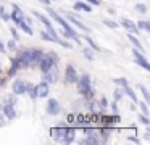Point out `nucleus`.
Here are the masks:
<instances>
[{
    "mask_svg": "<svg viewBox=\"0 0 150 145\" xmlns=\"http://www.w3.org/2000/svg\"><path fill=\"white\" fill-rule=\"evenodd\" d=\"M78 90L79 93H82V95L86 97H92V89H91V76H89L87 73H84L81 77H78Z\"/></svg>",
    "mask_w": 150,
    "mask_h": 145,
    "instance_id": "nucleus-1",
    "label": "nucleus"
},
{
    "mask_svg": "<svg viewBox=\"0 0 150 145\" xmlns=\"http://www.w3.org/2000/svg\"><path fill=\"white\" fill-rule=\"evenodd\" d=\"M60 111H62V106H60V102L55 98H50L49 102H47V113L52 116H57L60 115Z\"/></svg>",
    "mask_w": 150,
    "mask_h": 145,
    "instance_id": "nucleus-2",
    "label": "nucleus"
},
{
    "mask_svg": "<svg viewBox=\"0 0 150 145\" xmlns=\"http://www.w3.org/2000/svg\"><path fill=\"white\" fill-rule=\"evenodd\" d=\"M34 16H37V18H39L40 21L44 23V24H45V28H47V32H49L50 35H53V37H58V35H57V31L52 28V24H50V19L47 18V16H44L42 13H39V11H34Z\"/></svg>",
    "mask_w": 150,
    "mask_h": 145,
    "instance_id": "nucleus-3",
    "label": "nucleus"
},
{
    "mask_svg": "<svg viewBox=\"0 0 150 145\" xmlns=\"http://www.w3.org/2000/svg\"><path fill=\"white\" fill-rule=\"evenodd\" d=\"M132 55H134V60H136V63L139 64V66H142L144 69H147V71H150V64H149V61H147V58L144 57L140 52H137L136 48L132 50Z\"/></svg>",
    "mask_w": 150,
    "mask_h": 145,
    "instance_id": "nucleus-4",
    "label": "nucleus"
},
{
    "mask_svg": "<svg viewBox=\"0 0 150 145\" xmlns=\"http://www.w3.org/2000/svg\"><path fill=\"white\" fill-rule=\"evenodd\" d=\"M57 76H58V73H57V64H52V66L49 68V69L44 73V81H45L47 84L50 82H55L57 81Z\"/></svg>",
    "mask_w": 150,
    "mask_h": 145,
    "instance_id": "nucleus-5",
    "label": "nucleus"
},
{
    "mask_svg": "<svg viewBox=\"0 0 150 145\" xmlns=\"http://www.w3.org/2000/svg\"><path fill=\"white\" fill-rule=\"evenodd\" d=\"M78 81V73H76V69L71 66V64H68L66 66V71H65V82L66 84H73Z\"/></svg>",
    "mask_w": 150,
    "mask_h": 145,
    "instance_id": "nucleus-6",
    "label": "nucleus"
},
{
    "mask_svg": "<svg viewBox=\"0 0 150 145\" xmlns=\"http://www.w3.org/2000/svg\"><path fill=\"white\" fill-rule=\"evenodd\" d=\"M11 89H13L15 95H24V93H26V82L18 79L13 82V87H11Z\"/></svg>",
    "mask_w": 150,
    "mask_h": 145,
    "instance_id": "nucleus-7",
    "label": "nucleus"
},
{
    "mask_svg": "<svg viewBox=\"0 0 150 145\" xmlns=\"http://www.w3.org/2000/svg\"><path fill=\"white\" fill-rule=\"evenodd\" d=\"M47 95H49V84L44 81V82H40V84L36 86V97H42V98H45Z\"/></svg>",
    "mask_w": 150,
    "mask_h": 145,
    "instance_id": "nucleus-8",
    "label": "nucleus"
},
{
    "mask_svg": "<svg viewBox=\"0 0 150 145\" xmlns=\"http://www.w3.org/2000/svg\"><path fill=\"white\" fill-rule=\"evenodd\" d=\"M121 26H123V28L126 29L127 32H131V34H136V32H139L137 26L134 24L131 19H127V18H123V19H121Z\"/></svg>",
    "mask_w": 150,
    "mask_h": 145,
    "instance_id": "nucleus-9",
    "label": "nucleus"
},
{
    "mask_svg": "<svg viewBox=\"0 0 150 145\" xmlns=\"http://www.w3.org/2000/svg\"><path fill=\"white\" fill-rule=\"evenodd\" d=\"M4 116L8 119H15L16 118V110H15L13 103H7V105L4 106Z\"/></svg>",
    "mask_w": 150,
    "mask_h": 145,
    "instance_id": "nucleus-10",
    "label": "nucleus"
},
{
    "mask_svg": "<svg viewBox=\"0 0 150 145\" xmlns=\"http://www.w3.org/2000/svg\"><path fill=\"white\" fill-rule=\"evenodd\" d=\"M66 131H68L66 127H52L50 129V134H52V137L55 139V140H60V139H63V135L66 134Z\"/></svg>",
    "mask_w": 150,
    "mask_h": 145,
    "instance_id": "nucleus-11",
    "label": "nucleus"
},
{
    "mask_svg": "<svg viewBox=\"0 0 150 145\" xmlns=\"http://www.w3.org/2000/svg\"><path fill=\"white\" fill-rule=\"evenodd\" d=\"M29 52V60H31V64L33 63H39L40 58L44 57V53L40 50H28Z\"/></svg>",
    "mask_w": 150,
    "mask_h": 145,
    "instance_id": "nucleus-12",
    "label": "nucleus"
},
{
    "mask_svg": "<svg viewBox=\"0 0 150 145\" xmlns=\"http://www.w3.org/2000/svg\"><path fill=\"white\" fill-rule=\"evenodd\" d=\"M10 19H13L15 23H18V21H21V19H24V15H23V11H21L18 6H15L13 8V13L10 15Z\"/></svg>",
    "mask_w": 150,
    "mask_h": 145,
    "instance_id": "nucleus-13",
    "label": "nucleus"
},
{
    "mask_svg": "<svg viewBox=\"0 0 150 145\" xmlns=\"http://www.w3.org/2000/svg\"><path fill=\"white\" fill-rule=\"evenodd\" d=\"M68 19H69V23H73V24H74V26H78L79 29H82V31H86V32H89V31H91V29H89L87 26H84L81 21H78V19H76V16L69 15V16H68Z\"/></svg>",
    "mask_w": 150,
    "mask_h": 145,
    "instance_id": "nucleus-14",
    "label": "nucleus"
},
{
    "mask_svg": "<svg viewBox=\"0 0 150 145\" xmlns=\"http://www.w3.org/2000/svg\"><path fill=\"white\" fill-rule=\"evenodd\" d=\"M16 24H18V28H20L21 31H24V32H26V34L33 35V29H31V26L28 24V23H24L23 19H21V21H18V23H16Z\"/></svg>",
    "mask_w": 150,
    "mask_h": 145,
    "instance_id": "nucleus-15",
    "label": "nucleus"
},
{
    "mask_svg": "<svg viewBox=\"0 0 150 145\" xmlns=\"http://www.w3.org/2000/svg\"><path fill=\"white\" fill-rule=\"evenodd\" d=\"M74 129H68V131H66V134L63 135V140L66 142V144H71L73 140H74Z\"/></svg>",
    "mask_w": 150,
    "mask_h": 145,
    "instance_id": "nucleus-16",
    "label": "nucleus"
},
{
    "mask_svg": "<svg viewBox=\"0 0 150 145\" xmlns=\"http://www.w3.org/2000/svg\"><path fill=\"white\" fill-rule=\"evenodd\" d=\"M81 144H86V145H97V144H98V139L95 137V135H89V137L82 139Z\"/></svg>",
    "mask_w": 150,
    "mask_h": 145,
    "instance_id": "nucleus-17",
    "label": "nucleus"
},
{
    "mask_svg": "<svg viewBox=\"0 0 150 145\" xmlns=\"http://www.w3.org/2000/svg\"><path fill=\"white\" fill-rule=\"evenodd\" d=\"M73 6H74V10H82V11H86V13H89V11H91V6H89V5H86L84 2H76Z\"/></svg>",
    "mask_w": 150,
    "mask_h": 145,
    "instance_id": "nucleus-18",
    "label": "nucleus"
},
{
    "mask_svg": "<svg viewBox=\"0 0 150 145\" xmlns=\"http://www.w3.org/2000/svg\"><path fill=\"white\" fill-rule=\"evenodd\" d=\"M123 89H124V92H126L127 95L131 97V100H132V102H137V95H136V93H134V90L131 89V87L127 86V84H126V86H123Z\"/></svg>",
    "mask_w": 150,
    "mask_h": 145,
    "instance_id": "nucleus-19",
    "label": "nucleus"
},
{
    "mask_svg": "<svg viewBox=\"0 0 150 145\" xmlns=\"http://www.w3.org/2000/svg\"><path fill=\"white\" fill-rule=\"evenodd\" d=\"M136 26H137V29H140V31H150V24H149V21H139Z\"/></svg>",
    "mask_w": 150,
    "mask_h": 145,
    "instance_id": "nucleus-20",
    "label": "nucleus"
},
{
    "mask_svg": "<svg viewBox=\"0 0 150 145\" xmlns=\"http://www.w3.org/2000/svg\"><path fill=\"white\" fill-rule=\"evenodd\" d=\"M26 93H29V97H31V98H34V97H36V87L26 82Z\"/></svg>",
    "mask_w": 150,
    "mask_h": 145,
    "instance_id": "nucleus-21",
    "label": "nucleus"
},
{
    "mask_svg": "<svg viewBox=\"0 0 150 145\" xmlns=\"http://www.w3.org/2000/svg\"><path fill=\"white\" fill-rule=\"evenodd\" d=\"M136 11L137 13H142V15H144V13H147V5H145V3H137V5H136Z\"/></svg>",
    "mask_w": 150,
    "mask_h": 145,
    "instance_id": "nucleus-22",
    "label": "nucleus"
},
{
    "mask_svg": "<svg viewBox=\"0 0 150 145\" xmlns=\"http://www.w3.org/2000/svg\"><path fill=\"white\" fill-rule=\"evenodd\" d=\"M140 90H142V95H144V100H145V103H149V102H150V93H149V90H147L144 86H140Z\"/></svg>",
    "mask_w": 150,
    "mask_h": 145,
    "instance_id": "nucleus-23",
    "label": "nucleus"
},
{
    "mask_svg": "<svg viewBox=\"0 0 150 145\" xmlns=\"http://www.w3.org/2000/svg\"><path fill=\"white\" fill-rule=\"evenodd\" d=\"M127 37H129V40H131V42H132V44H134V45H136V47H137V50H142V45H140V42L137 40V39L134 37V35H131V34H129V35H127Z\"/></svg>",
    "mask_w": 150,
    "mask_h": 145,
    "instance_id": "nucleus-24",
    "label": "nucleus"
},
{
    "mask_svg": "<svg viewBox=\"0 0 150 145\" xmlns=\"http://www.w3.org/2000/svg\"><path fill=\"white\" fill-rule=\"evenodd\" d=\"M84 57L87 58V60H94V52L91 50V48H84Z\"/></svg>",
    "mask_w": 150,
    "mask_h": 145,
    "instance_id": "nucleus-25",
    "label": "nucleus"
},
{
    "mask_svg": "<svg viewBox=\"0 0 150 145\" xmlns=\"http://www.w3.org/2000/svg\"><path fill=\"white\" fill-rule=\"evenodd\" d=\"M103 24H105V26H108V28H111V29H116V28H118V23L110 21V19H105V21H103Z\"/></svg>",
    "mask_w": 150,
    "mask_h": 145,
    "instance_id": "nucleus-26",
    "label": "nucleus"
},
{
    "mask_svg": "<svg viewBox=\"0 0 150 145\" xmlns=\"http://www.w3.org/2000/svg\"><path fill=\"white\" fill-rule=\"evenodd\" d=\"M115 82H116L118 86L123 87V86H126V84H127V79H126V77H118V79H115Z\"/></svg>",
    "mask_w": 150,
    "mask_h": 145,
    "instance_id": "nucleus-27",
    "label": "nucleus"
},
{
    "mask_svg": "<svg viewBox=\"0 0 150 145\" xmlns=\"http://www.w3.org/2000/svg\"><path fill=\"white\" fill-rule=\"evenodd\" d=\"M86 42H87V44H89V45H91V47H92V48H94V50H98V45H97V44H95V42H94V40H92V39H91V37H86Z\"/></svg>",
    "mask_w": 150,
    "mask_h": 145,
    "instance_id": "nucleus-28",
    "label": "nucleus"
},
{
    "mask_svg": "<svg viewBox=\"0 0 150 145\" xmlns=\"http://www.w3.org/2000/svg\"><path fill=\"white\" fill-rule=\"evenodd\" d=\"M140 110H142V113L144 115H149V106H147V103L145 102H140Z\"/></svg>",
    "mask_w": 150,
    "mask_h": 145,
    "instance_id": "nucleus-29",
    "label": "nucleus"
},
{
    "mask_svg": "<svg viewBox=\"0 0 150 145\" xmlns=\"http://www.w3.org/2000/svg\"><path fill=\"white\" fill-rule=\"evenodd\" d=\"M121 97H123V90H116V92H115V100H121Z\"/></svg>",
    "mask_w": 150,
    "mask_h": 145,
    "instance_id": "nucleus-30",
    "label": "nucleus"
},
{
    "mask_svg": "<svg viewBox=\"0 0 150 145\" xmlns=\"http://www.w3.org/2000/svg\"><path fill=\"white\" fill-rule=\"evenodd\" d=\"M139 119H140V122H144V124H149V119H147V116L145 115H142V116H139Z\"/></svg>",
    "mask_w": 150,
    "mask_h": 145,
    "instance_id": "nucleus-31",
    "label": "nucleus"
},
{
    "mask_svg": "<svg viewBox=\"0 0 150 145\" xmlns=\"http://www.w3.org/2000/svg\"><path fill=\"white\" fill-rule=\"evenodd\" d=\"M107 105H108V103H107V98H102V100H100V110L107 108Z\"/></svg>",
    "mask_w": 150,
    "mask_h": 145,
    "instance_id": "nucleus-32",
    "label": "nucleus"
},
{
    "mask_svg": "<svg viewBox=\"0 0 150 145\" xmlns=\"http://www.w3.org/2000/svg\"><path fill=\"white\" fill-rule=\"evenodd\" d=\"M0 16H2V19H4V21H8V19H10V15H7V13H2V15H0Z\"/></svg>",
    "mask_w": 150,
    "mask_h": 145,
    "instance_id": "nucleus-33",
    "label": "nucleus"
},
{
    "mask_svg": "<svg viewBox=\"0 0 150 145\" xmlns=\"http://www.w3.org/2000/svg\"><path fill=\"white\" fill-rule=\"evenodd\" d=\"M4 124H5V116H4V115H0V127H2Z\"/></svg>",
    "mask_w": 150,
    "mask_h": 145,
    "instance_id": "nucleus-34",
    "label": "nucleus"
},
{
    "mask_svg": "<svg viewBox=\"0 0 150 145\" xmlns=\"http://www.w3.org/2000/svg\"><path fill=\"white\" fill-rule=\"evenodd\" d=\"M11 34H13V37H15V39H18V32H16V29H11Z\"/></svg>",
    "mask_w": 150,
    "mask_h": 145,
    "instance_id": "nucleus-35",
    "label": "nucleus"
},
{
    "mask_svg": "<svg viewBox=\"0 0 150 145\" xmlns=\"http://www.w3.org/2000/svg\"><path fill=\"white\" fill-rule=\"evenodd\" d=\"M8 47H10V48H15V40H10V42H8Z\"/></svg>",
    "mask_w": 150,
    "mask_h": 145,
    "instance_id": "nucleus-36",
    "label": "nucleus"
},
{
    "mask_svg": "<svg viewBox=\"0 0 150 145\" xmlns=\"http://www.w3.org/2000/svg\"><path fill=\"white\" fill-rule=\"evenodd\" d=\"M129 140H132V142H139V139H137V137H129Z\"/></svg>",
    "mask_w": 150,
    "mask_h": 145,
    "instance_id": "nucleus-37",
    "label": "nucleus"
},
{
    "mask_svg": "<svg viewBox=\"0 0 150 145\" xmlns=\"http://www.w3.org/2000/svg\"><path fill=\"white\" fill-rule=\"evenodd\" d=\"M40 2H42V3H45V5H49V3H50V0H40Z\"/></svg>",
    "mask_w": 150,
    "mask_h": 145,
    "instance_id": "nucleus-38",
    "label": "nucleus"
},
{
    "mask_svg": "<svg viewBox=\"0 0 150 145\" xmlns=\"http://www.w3.org/2000/svg\"><path fill=\"white\" fill-rule=\"evenodd\" d=\"M0 52H5V48H4V45H2V42H0Z\"/></svg>",
    "mask_w": 150,
    "mask_h": 145,
    "instance_id": "nucleus-39",
    "label": "nucleus"
},
{
    "mask_svg": "<svg viewBox=\"0 0 150 145\" xmlns=\"http://www.w3.org/2000/svg\"><path fill=\"white\" fill-rule=\"evenodd\" d=\"M4 11H5V10H4V6L0 5V15H2V13H4Z\"/></svg>",
    "mask_w": 150,
    "mask_h": 145,
    "instance_id": "nucleus-40",
    "label": "nucleus"
},
{
    "mask_svg": "<svg viewBox=\"0 0 150 145\" xmlns=\"http://www.w3.org/2000/svg\"><path fill=\"white\" fill-rule=\"evenodd\" d=\"M50 2H52V0H50Z\"/></svg>",
    "mask_w": 150,
    "mask_h": 145,
    "instance_id": "nucleus-41",
    "label": "nucleus"
}]
</instances>
